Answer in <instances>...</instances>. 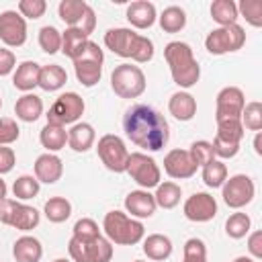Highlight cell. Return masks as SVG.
<instances>
[{"label":"cell","instance_id":"cell-1","mask_svg":"<svg viewBox=\"0 0 262 262\" xmlns=\"http://www.w3.org/2000/svg\"><path fill=\"white\" fill-rule=\"evenodd\" d=\"M123 129L129 141L143 151H160L170 139L168 121L149 104H133L123 117Z\"/></svg>","mask_w":262,"mask_h":262},{"label":"cell","instance_id":"cell-2","mask_svg":"<svg viewBox=\"0 0 262 262\" xmlns=\"http://www.w3.org/2000/svg\"><path fill=\"white\" fill-rule=\"evenodd\" d=\"M104 45L115 55L125 57V59H133L137 63H145L154 57L151 39H147L145 35H139L131 29H125V27L108 29L104 33Z\"/></svg>","mask_w":262,"mask_h":262},{"label":"cell","instance_id":"cell-3","mask_svg":"<svg viewBox=\"0 0 262 262\" xmlns=\"http://www.w3.org/2000/svg\"><path fill=\"white\" fill-rule=\"evenodd\" d=\"M164 59L170 68L172 80L180 88H192L201 78V66L192 53V47L184 41H170L164 47Z\"/></svg>","mask_w":262,"mask_h":262},{"label":"cell","instance_id":"cell-4","mask_svg":"<svg viewBox=\"0 0 262 262\" xmlns=\"http://www.w3.org/2000/svg\"><path fill=\"white\" fill-rule=\"evenodd\" d=\"M102 229L104 235L111 244H119V246H135L143 239L145 235V227L139 219L129 217L123 211H108L102 219Z\"/></svg>","mask_w":262,"mask_h":262},{"label":"cell","instance_id":"cell-5","mask_svg":"<svg viewBox=\"0 0 262 262\" xmlns=\"http://www.w3.org/2000/svg\"><path fill=\"white\" fill-rule=\"evenodd\" d=\"M145 74L139 66L121 63L111 74V88L119 98H139L145 92Z\"/></svg>","mask_w":262,"mask_h":262},{"label":"cell","instance_id":"cell-6","mask_svg":"<svg viewBox=\"0 0 262 262\" xmlns=\"http://www.w3.org/2000/svg\"><path fill=\"white\" fill-rule=\"evenodd\" d=\"M68 252L74 262H111L113 258V244L98 235V237H76L68 242Z\"/></svg>","mask_w":262,"mask_h":262},{"label":"cell","instance_id":"cell-7","mask_svg":"<svg viewBox=\"0 0 262 262\" xmlns=\"http://www.w3.org/2000/svg\"><path fill=\"white\" fill-rule=\"evenodd\" d=\"M102 61H104V53L98 47V43L88 41L80 57L74 59V72H76L78 82L86 88H92L94 84H98L102 76Z\"/></svg>","mask_w":262,"mask_h":262},{"label":"cell","instance_id":"cell-8","mask_svg":"<svg viewBox=\"0 0 262 262\" xmlns=\"http://www.w3.org/2000/svg\"><path fill=\"white\" fill-rule=\"evenodd\" d=\"M84 106H86L84 104V98L78 92H63L49 106V111L45 115L47 117V123L49 125H59V127L74 125L82 117Z\"/></svg>","mask_w":262,"mask_h":262},{"label":"cell","instance_id":"cell-9","mask_svg":"<svg viewBox=\"0 0 262 262\" xmlns=\"http://www.w3.org/2000/svg\"><path fill=\"white\" fill-rule=\"evenodd\" d=\"M39 221H41V215L35 207L16 203L12 199L0 201V223L10 225L18 231H31L39 225Z\"/></svg>","mask_w":262,"mask_h":262},{"label":"cell","instance_id":"cell-10","mask_svg":"<svg viewBox=\"0 0 262 262\" xmlns=\"http://www.w3.org/2000/svg\"><path fill=\"white\" fill-rule=\"evenodd\" d=\"M244 43H246V31L237 23L227 25V27H217L205 39V47L211 55H223V53L237 51L244 47Z\"/></svg>","mask_w":262,"mask_h":262},{"label":"cell","instance_id":"cell-11","mask_svg":"<svg viewBox=\"0 0 262 262\" xmlns=\"http://www.w3.org/2000/svg\"><path fill=\"white\" fill-rule=\"evenodd\" d=\"M242 139H244V127H242L239 119L219 121L217 123V133H215V139H213L215 158L229 160V158L237 156Z\"/></svg>","mask_w":262,"mask_h":262},{"label":"cell","instance_id":"cell-12","mask_svg":"<svg viewBox=\"0 0 262 262\" xmlns=\"http://www.w3.org/2000/svg\"><path fill=\"white\" fill-rule=\"evenodd\" d=\"M96 151H98V158H100V162L104 164L106 170H111L115 174H121V172L127 170L129 149H127L125 141L119 135H115V133L102 135L96 143Z\"/></svg>","mask_w":262,"mask_h":262},{"label":"cell","instance_id":"cell-13","mask_svg":"<svg viewBox=\"0 0 262 262\" xmlns=\"http://www.w3.org/2000/svg\"><path fill=\"white\" fill-rule=\"evenodd\" d=\"M57 14L68 27L80 29L86 35H90L96 27V14L92 6L84 0H61L57 6Z\"/></svg>","mask_w":262,"mask_h":262},{"label":"cell","instance_id":"cell-14","mask_svg":"<svg viewBox=\"0 0 262 262\" xmlns=\"http://www.w3.org/2000/svg\"><path fill=\"white\" fill-rule=\"evenodd\" d=\"M143 190H149V188H156L160 184V178H162V172H160V166L156 164V160L143 151H133L129 154V160H127V170H125Z\"/></svg>","mask_w":262,"mask_h":262},{"label":"cell","instance_id":"cell-15","mask_svg":"<svg viewBox=\"0 0 262 262\" xmlns=\"http://www.w3.org/2000/svg\"><path fill=\"white\" fill-rule=\"evenodd\" d=\"M254 194H256V186L248 174H235V176L227 178L221 186L223 203L229 209H242V207L250 205Z\"/></svg>","mask_w":262,"mask_h":262},{"label":"cell","instance_id":"cell-16","mask_svg":"<svg viewBox=\"0 0 262 262\" xmlns=\"http://www.w3.org/2000/svg\"><path fill=\"white\" fill-rule=\"evenodd\" d=\"M246 96L237 86H225L219 90L215 100V121H233L242 117Z\"/></svg>","mask_w":262,"mask_h":262},{"label":"cell","instance_id":"cell-17","mask_svg":"<svg viewBox=\"0 0 262 262\" xmlns=\"http://www.w3.org/2000/svg\"><path fill=\"white\" fill-rule=\"evenodd\" d=\"M0 41L8 47H20L27 41V20L16 10L0 12Z\"/></svg>","mask_w":262,"mask_h":262},{"label":"cell","instance_id":"cell-18","mask_svg":"<svg viewBox=\"0 0 262 262\" xmlns=\"http://www.w3.org/2000/svg\"><path fill=\"white\" fill-rule=\"evenodd\" d=\"M182 211H184V217L188 221L205 223L217 215V201L209 192H194L184 201Z\"/></svg>","mask_w":262,"mask_h":262},{"label":"cell","instance_id":"cell-19","mask_svg":"<svg viewBox=\"0 0 262 262\" xmlns=\"http://www.w3.org/2000/svg\"><path fill=\"white\" fill-rule=\"evenodd\" d=\"M196 164L192 162L188 149H170L164 158V170L170 178L174 180H184V178H190L196 174Z\"/></svg>","mask_w":262,"mask_h":262},{"label":"cell","instance_id":"cell-20","mask_svg":"<svg viewBox=\"0 0 262 262\" xmlns=\"http://www.w3.org/2000/svg\"><path fill=\"white\" fill-rule=\"evenodd\" d=\"M158 205H156V199L149 190H131L127 196H125V211L131 213L133 219H145V217H151L156 213Z\"/></svg>","mask_w":262,"mask_h":262},{"label":"cell","instance_id":"cell-21","mask_svg":"<svg viewBox=\"0 0 262 262\" xmlns=\"http://www.w3.org/2000/svg\"><path fill=\"white\" fill-rule=\"evenodd\" d=\"M63 174V162L55 154H41L35 160V178L45 184H55Z\"/></svg>","mask_w":262,"mask_h":262},{"label":"cell","instance_id":"cell-22","mask_svg":"<svg viewBox=\"0 0 262 262\" xmlns=\"http://www.w3.org/2000/svg\"><path fill=\"white\" fill-rule=\"evenodd\" d=\"M127 20L131 27L135 29H149L156 18H158V12H156V6L147 0H135L127 6V12H125Z\"/></svg>","mask_w":262,"mask_h":262},{"label":"cell","instance_id":"cell-23","mask_svg":"<svg viewBox=\"0 0 262 262\" xmlns=\"http://www.w3.org/2000/svg\"><path fill=\"white\" fill-rule=\"evenodd\" d=\"M168 111L174 119L178 121H190L196 115V100L190 92L186 90H178L170 96L168 100Z\"/></svg>","mask_w":262,"mask_h":262},{"label":"cell","instance_id":"cell-24","mask_svg":"<svg viewBox=\"0 0 262 262\" xmlns=\"http://www.w3.org/2000/svg\"><path fill=\"white\" fill-rule=\"evenodd\" d=\"M96 141V133H94V127L90 123H74L68 131V145L78 151V154H84L88 151Z\"/></svg>","mask_w":262,"mask_h":262},{"label":"cell","instance_id":"cell-25","mask_svg":"<svg viewBox=\"0 0 262 262\" xmlns=\"http://www.w3.org/2000/svg\"><path fill=\"white\" fill-rule=\"evenodd\" d=\"M39 70H41V66L37 61H31V59L18 63L16 66V72L12 74L14 88L20 90V92H25V94L31 92L39 84Z\"/></svg>","mask_w":262,"mask_h":262},{"label":"cell","instance_id":"cell-26","mask_svg":"<svg viewBox=\"0 0 262 262\" xmlns=\"http://www.w3.org/2000/svg\"><path fill=\"white\" fill-rule=\"evenodd\" d=\"M12 256L16 262H39L43 256V246L33 235H20L12 244Z\"/></svg>","mask_w":262,"mask_h":262},{"label":"cell","instance_id":"cell-27","mask_svg":"<svg viewBox=\"0 0 262 262\" xmlns=\"http://www.w3.org/2000/svg\"><path fill=\"white\" fill-rule=\"evenodd\" d=\"M14 115H16V119H20L25 123H35L43 115V100H41V96H37L33 92L23 94L14 102Z\"/></svg>","mask_w":262,"mask_h":262},{"label":"cell","instance_id":"cell-28","mask_svg":"<svg viewBox=\"0 0 262 262\" xmlns=\"http://www.w3.org/2000/svg\"><path fill=\"white\" fill-rule=\"evenodd\" d=\"M90 35H86L84 31H80V29H72V27H68L63 33H61V53L66 55V57H70L72 61L76 59V57H80V53L86 49V45H88V39Z\"/></svg>","mask_w":262,"mask_h":262},{"label":"cell","instance_id":"cell-29","mask_svg":"<svg viewBox=\"0 0 262 262\" xmlns=\"http://www.w3.org/2000/svg\"><path fill=\"white\" fill-rule=\"evenodd\" d=\"M143 254L154 262H162V260L170 258V254H172L170 237L162 235V233H149L147 237H143Z\"/></svg>","mask_w":262,"mask_h":262},{"label":"cell","instance_id":"cell-30","mask_svg":"<svg viewBox=\"0 0 262 262\" xmlns=\"http://www.w3.org/2000/svg\"><path fill=\"white\" fill-rule=\"evenodd\" d=\"M68 82V74L61 66L57 63H49V66H41L39 70V88H43L45 92H55L59 90L63 84Z\"/></svg>","mask_w":262,"mask_h":262},{"label":"cell","instance_id":"cell-31","mask_svg":"<svg viewBox=\"0 0 262 262\" xmlns=\"http://www.w3.org/2000/svg\"><path fill=\"white\" fill-rule=\"evenodd\" d=\"M39 141H41V145L49 154H55V151H59V149L66 147V143H68V131H66V127L49 125L47 123L41 129V133H39Z\"/></svg>","mask_w":262,"mask_h":262},{"label":"cell","instance_id":"cell-32","mask_svg":"<svg viewBox=\"0 0 262 262\" xmlns=\"http://www.w3.org/2000/svg\"><path fill=\"white\" fill-rule=\"evenodd\" d=\"M237 4L233 0H215L211 4V18L219 25V27H227V25H235L237 23Z\"/></svg>","mask_w":262,"mask_h":262},{"label":"cell","instance_id":"cell-33","mask_svg":"<svg viewBox=\"0 0 262 262\" xmlns=\"http://www.w3.org/2000/svg\"><path fill=\"white\" fill-rule=\"evenodd\" d=\"M180 196H182V188L172 180L160 182L156 186V194H154L156 205L162 207V209H174L180 203Z\"/></svg>","mask_w":262,"mask_h":262},{"label":"cell","instance_id":"cell-34","mask_svg":"<svg viewBox=\"0 0 262 262\" xmlns=\"http://www.w3.org/2000/svg\"><path fill=\"white\" fill-rule=\"evenodd\" d=\"M158 20L164 33H178L186 27V12L180 6H168L162 10Z\"/></svg>","mask_w":262,"mask_h":262},{"label":"cell","instance_id":"cell-35","mask_svg":"<svg viewBox=\"0 0 262 262\" xmlns=\"http://www.w3.org/2000/svg\"><path fill=\"white\" fill-rule=\"evenodd\" d=\"M43 213L45 217L51 221V223H63L70 219L72 215V203L66 199V196H51L45 207H43Z\"/></svg>","mask_w":262,"mask_h":262},{"label":"cell","instance_id":"cell-36","mask_svg":"<svg viewBox=\"0 0 262 262\" xmlns=\"http://www.w3.org/2000/svg\"><path fill=\"white\" fill-rule=\"evenodd\" d=\"M201 178H203V182H205L209 188H219V186H223V182L227 180V166H225L221 160H213V162H209L207 166H203Z\"/></svg>","mask_w":262,"mask_h":262},{"label":"cell","instance_id":"cell-37","mask_svg":"<svg viewBox=\"0 0 262 262\" xmlns=\"http://www.w3.org/2000/svg\"><path fill=\"white\" fill-rule=\"evenodd\" d=\"M250 227H252V219H250L248 213H242V211L231 213L227 217V221H225V233L229 237H233V239L246 237L250 233Z\"/></svg>","mask_w":262,"mask_h":262},{"label":"cell","instance_id":"cell-38","mask_svg":"<svg viewBox=\"0 0 262 262\" xmlns=\"http://www.w3.org/2000/svg\"><path fill=\"white\" fill-rule=\"evenodd\" d=\"M242 127L244 131H262V104L258 100H252L248 104H244V111H242Z\"/></svg>","mask_w":262,"mask_h":262},{"label":"cell","instance_id":"cell-39","mask_svg":"<svg viewBox=\"0 0 262 262\" xmlns=\"http://www.w3.org/2000/svg\"><path fill=\"white\" fill-rule=\"evenodd\" d=\"M39 180L35 178V176H31V174H23V176H18L16 180H14V184H12V194L16 196V199H20V201H29V199H35L37 194H39Z\"/></svg>","mask_w":262,"mask_h":262},{"label":"cell","instance_id":"cell-40","mask_svg":"<svg viewBox=\"0 0 262 262\" xmlns=\"http://www.w3.org/2000/svg\"><path fill=\"white\" fill-rule=\"evenodd\" d=\"M39 47L45 51V53H57L61 49V33L51 27V25H45L39 29Z\"/></svg>","mask_w":262,"mask_h":262},{"label":"cell","instance_id":"cell-41","mask_svg":"<svg viewBox=\"0 0 262 262\" xmlns=\"http://www.w3.org/2000/svg\"><path fill=\"white\" fill-rule=\"evenodd\" d=\"M188 154H190L192 162H194L196 166H201V168H203V166H207L209 162L217 160V158H215V151H213V143H211V141H205V139L192 141V145H190Z\"/></svg>","mask_w":262,"mask_h":262},{"label":"cell","instance_id":"cell-42","mask_svg":"<svg viewBox=\"0 0 262 262\" xmlns=\"http://www.w3.org/2000/svg\"><path fill=\"white\" fill-rule=\"evenodd\" d=\"M237 14L246 18L252 27H262V2L260 0H242L237 4Z\"/></svg>","mask_w":262,"mask_h":262},{"label":"cell","instance_id":"cell-43","mask_svg":"<svg viewBox=\"0 0 262 262\" xmlns=\"http://www.w3.org/2000/svg\"><path fill=\"white\" fill-rule=\"evenodd\" d=\"M182 262H207V246L201 237H190L184 242Z\"/></svg>","mask_w":262,"mask_h":262},{"label":"cell","instance_id":"cell-44","mask_svg":"<svg viewBox=\"0 0 262 262\" xmlns=\"http://www.w3.org/2000/svg\"><path fill=\"white\" fill-rule=\"evenodd\" d=\"M47 10V2L45 0H20L16 4V12L23 16V18H41Z\"/></svg>","mask_w":262,"mask_h":262},{"label":"cell","instance_id":"cell-45","mask_svg":"<svg viewBox=\"0 0 262 262\" xmlns=\"http://www.w3.org/2000/svg\"><path fill=\"white\" fill-rule=\"evenodd\" d=\"M20 127L10 117H0V145H10L18 139Z\"/></svg>","mask_w":262,"mask_h":262},{"label":"cell","instance_id":"cell-46","mask_svg":"<svg viewBox=\"0 0 262 262\" xmlns=\"http://www.w3.org/2000/svg\"><path fill=\"white\" fill-rule=\"evenodd\" d=\"M74 235L76 237H98L100 235V229H98V223L90 217H82L74 223Z\"/></svg>","mask_w":262,"mask_h":262},{"label":"cell","instance_id":"cell-47","mask_svg":"<svg viewBox=\"0 0 262 262\" xmlns=\"http://www.w3.org/2000/svg\"><path fill=\"white\" fill-rule=\"evenodd\" d=\"M16 164V154L8 145H0V174H8Z\"/></svg>","mask_w":262,"mask_h":262},{"label":"cell","instance_id":"cell-48","mask_svg":"<svg viewBox=\"0 0 262 262\" xmlns=\"http://www.w3.org/2000/svg\"><path fill=\"white\" fill-rule=\"evenodd\" d=\"M16 68V57L10 49L0 47V76H8Z\"/></svg>","mask_w":262,"mask_h":262},{"label":"cell","instance_id":"cell-49","mask_svg":"<svg viewBox=\"0 0 262 262\" xmlns=\"http://www.w3.org/2000/svg\"><path fill=\"white\" fill-rule=\"evenodd\" d=\"M248 252L252 254L250 258L260 260L262 258V231H252L248 237Z\"/></svg>","mask_w":262,"mask_h":262},{"label":"cell","instance_id":"cell-50","mask_svg":"<svg viewBox=\"0 0 262 262\" xmlns=\"http://www.w3.org/2000/svg\"><path fill=\"white\" fill-rule=\"evenodd\" d=\"M254 151H256L258 156H262V133H260V131H258L256 137H254Z\"/></svg>","mask_w":262,"mask_h":262},{"label":"cell","instance_id":"cell-51","mask_svg":"<svg viewBox=\"0 0 262 262\" xmlns=\"http://www.w3.org/2000/svg\"><path fill=\"white\" fill-rule=\"evenodd\" d=\"M6 194H8V186H6V182H4L2 176H0V201H4Z\"/></svg>","mask_w":262,"mask_h":262},{"label":"cell","instance_id":"cell-52","mask_svg":"<svg viewBox=\"0 0 262 262\" xmlns=\"http://www.w3.org/2000/svg\"><path fill=\"white\" fill-rule=\"evenodd\" d=\"M233 262H256L254 258H250V256H237Z\"/></svg>","mask_w":262,"mask_h":262},{"label":"cell","instance_id":"cell-53","mask_svg":"<svg viewBox=\"0 0 262 262\" xmlns=\"http://www.w3.org/2000/svg\"><path fill=\"white\" fill-rule=\"evenodd\" d=\"M53 262H70V260H66V258H57V260H53Z\"/></svg>","mask_w":262,"mask_h":262},{"label":"cell","instance_id":"cell-54","mask_svg":"<svg viewBox=\"0 0 262 262\" xmlns=\"http://www.w3.org/2000/svg\"><path fill=\"white\" fill-rule=\"evenodd\" d=\"M133 262H145V260H133Z\"/></svg>","mask_w":262,"mask_h":262},{"label":"cell","instance_id":"cell-55","mask_svg":"<svg viewBox=\"0 0 262 262\" xmlns=\"http://www.w3.org/2000/svg\"><path fill=\"white\" fill-rule=\"evenodd\" d=\"M0 108H2V98H0Z\"/></svg>","mask_w":262,"mask_h":262}]
</instances>
